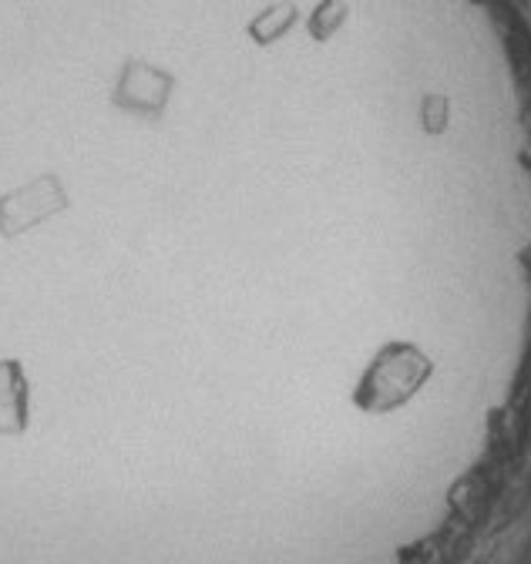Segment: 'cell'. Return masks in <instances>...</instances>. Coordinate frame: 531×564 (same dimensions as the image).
I'll return each mask as SVG.
<instances>
[{
	"mask_svg": "<svg viewBox=\"0 0 531 564\" xmlns=\"http://www.w3.org/2000/svg\"><path fill=\"white\" fill-rule=\"evenodd\" d=\"M434 364L424 357V352L414 343H401L393 339L387 346L377 349V357L367 364L364 377L354 387V403L364 413H393L408 406L421 387L431 380Z\"/></svg>",
	"mask_w": 531,
	"mask_h": 564,
	"instance_id": "cell-1",
	"label": "cell"
},
{
	"mask_svg": "<svg viewBox=\"0 0 531 564\" xmlns=\"http://www.w3.org/2000/svg\"><path fill=\"white\" fill-rule=\"evenodd\" d=\"M64 208H68V195H64L61 182L54 175H41L37 182L0 198V236L18 239Z\"/></svg>",
	"mask_w": 531,
	"mask_h": 564,
	"instance_id": "cell-2",
	"label": "cell"
},
{
	"mask_svg": "<svg viewBox=\"0 0 531 564\" xmlns=\"http://www.w3.org/2000/svg\"><path fill=\"white\" fill-rule=\"evenodd\" d=\"M31 427V383L18 360H0V437H21Z\"/></svg>",
	"mask_w": 531,
	"mask_h": 564,
	"instance_id": "cell-3",
	"label": "cell"
}]
</instances>
